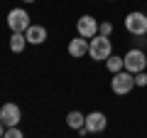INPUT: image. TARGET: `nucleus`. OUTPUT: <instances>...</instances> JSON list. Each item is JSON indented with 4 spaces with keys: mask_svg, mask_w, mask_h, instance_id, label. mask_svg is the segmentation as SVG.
Wrapping results in <instances>:
<instances>
[{
    "mask_svg": "<svg viewBox=\"0 0 147 138\" xmlns=\"http://www.w3.org/2000/svg\"><path fill=\"white\" fill-rule=\"evenodd\" d=\"M25 37L30 44H42L47 40V30H44V25H30L25 30Z\"/></svg>",
    "mask_w": 147,
    "mask_h": 138,
    "instance_id": "10",
    "label": "nucleus"
},
{
    "mask_svg": "<svg viewBox=\"0 0 147 138\" xmlns=\"http://www.w3.org/2000/svg\"><path fill=\"white\" fill-rule=\"evenodd\" d=\"M105 67H108L110 74H118V72L125 69V62H123V57H113V54H110V57L105 59Z\"/></svg>",
    "mask_w": 147,
    "mask_h": 138,
    "instance_id": "13",
    "label": "nucleus"
},
{
    "mask_svg": "<svg viewBox=\"0 0 147 138\" xmlns=\"http://www.w3.org/2000/svg\"><path fill=\"white\" fill-rule=\"evenodd\" d=\"M3 138H25V133H22L17 126H12V128H5V136Z\"/></svg>",
    "mask_w": 147,
    "mask_h": 138,
    "instance_id": "14",
    "label": "nucleus"
},
{
    "mask_svg": "<svg viewBox=\"0 0 147 138\" xmlns=\"http://www.w3.org/2000/svg\"><path fill=\"white\" fill-rule=\"evenodd\" d=\"M135 86H147V72L135 74Z\"/></svg>",
    "mask_w": 147,
    "mask_h": 138,
    "instance_id": "16",
    "label": "nucleus"
},
{
    "mask_svg": "<svg viewBox=\"0 0 147 138\" xmlns=\"http://www.w3.org/2000/svg\"><path fill=\"white\" fill-rule=\"evenodd\" d=\"M66 49H69V54H71V57L81 59L84 54H88V40L81 37V35H76V37L69 42V47H66Z\"/></svg>",
    "mask_w": 147,
    "mask_h": 138,
    "instance_id": "9",
    "label": "nucleus"
},
{
    "mask_svg": "<svg viewBox=\"0 0 147 138\" xmlns=\"http://www.w3.org/2000/svg\"><path fill=\"white\" fill-rule=\"evenodd\" d=\"M125 30L132 37H145L147 35V15L145 12H127L125 15Z\"/></svg>",
    "mask_w": 147,
    "mask_h": 138,
    "instance_id": "3",
    "label": "nucleus"
},
{
    "mask_svg": "<svg viewBox=\"0 0 147 138\" xmlns=\"http://www.w3.org/2000/svg\"><path fill=\"white\" fill-rule=\"evenodd\" d=\"M132 86H135V74H130L127 69H123V72L113 74V79H110V89H113V94H118V96L130 94Z\"/></svg>",
    "mask_w": 147,
    "mask_h": 138,
    "instance_id": "2",
    "label": "nucleus"
},
{
    "mask_svg": "<svg viewBox=\"0 0 147 138\" xmlns=\"http://www.w3.org/2000/svg\"><path fill=\"white\" fill-rule=\"evenodd\" d=\"M20 118H22V113H20V106L17 104H3V109H0V121L5 123V128L17 126Z\"/></svg>",
    "mask_w": 147,
    "mask_h": 138,
    "instance_id": "7",
    "label": "nucleus"
},
{
    "mask_svg": "<svg viewBox=\"0 0 147 138\" xmlns=\"http://www.w3.org/2000/svg\"><path fill=\"white\" fill-rule=\"evenodd\" d=\"M25 42H27V37H25V32H12V37H10V49L12 52H22L25 49Z\"/></svg>",
    "mask_w": 147,
    "mask_h": 138,
    "instance_id": "12",
    "label": "nucleus"
},
{
    "mask_svg": "<svg viewBox=\"0 0 147 138\" xmlns=\"http://www.w3.org/2000/svg\"><path fill=\"white\" fill-rule=\"evenodd\" d=\"M86 131L88 133H100V131H105V126H108V118H105V113H100V111H91V113H86Z\"/></svg>",
    "mask_w": 147,
    "mask_h": 138,
    "instance_id": "8",
    "label": "nucleus"
},
{
    "mask_svg": "<svg viewBox=\"0 0 147 138\" xmlns=\"http://www.w3.org/2000/svg\"><path fill=\"white\" fill-rule=\"evenodd\" d=\"M25 3H37V0H25Z\"/></svg>",
    "mask_w": 147,
    "mask_h": 138,
    "instance_id": "18",
    "label": "nucleus"
},
{
    "mask_svg": "<svg viewBox=\"0 0 147 138\" xmlns=\"http://www.w3.org/2000/svg\"><path fill=\"white\" fill-rule=\"evenodd\" d=\"M84 123H86V116L81 111H69V116H66V126L69 128H84Z\"/></svg>",
    "mask_w": 147,
    "mask_h": 138,
    "instance_id": "11",
    "label": "nucleus"
},
{
    "mask_svg": "<svg viewBox=\"0 0 147 138\" xmlns=\"http://www.w3.org/2000/svg\"><path fill=\"white\" fill-rule=\"evenodd\" d=\"M3 136H5V123L0 121V138H3Z\"/></svg>",
    "mask_w": 147,
    "mask_h": 138,
    "instance_id": "17",
    "label": "nucleus"
},
{
    "mask_svg": "<svg viewBox=\"0 0 147 138\" xmlns=\"http://www.w3.org/2000/svg\"><path fill=\"white\" fill-rule=\"evenodd\" d=\"M7 27L12 32H25L30 27V15H27L25 8H12L7 12Z\"/></svg>",
    "mask_w": 147,
    "mask_h": 138,
    "instance_id": "5",
    "label": "nucleus"
},
{
    "mask_svg": "<svg viewBox=\"0 0 147 138\" xmlns=\"http://www.w3.org/2000/svg\"><path fill=\"white\" fill-rule=\"evenodd\" d=\"M110 32H113V25H110V22H98V35L110 37Z\"/></svg>",
    "mask_w": 147,
    "mask_h": 138,
    "instance_id": "15",
    "label": "nucleus"
},
{
    "mask_svg": "<svg viewBox=\"0 0 147 138\" xmlns=\"http://www.w3.org/2000/svg\"><path fill=\"white\" fill-rule=\"evenodd\" d=\"M76 32H79L81 37H86V40L96 37V35H98V20H93L91 15H81L79 22H76Z\"/></svg>",
    "mask_w": 147,
    "mask_h": 138,
    "instance_id": "6",
    "label": "nucleus"
},
{
    "mask_svg": "<svg viewBox=\"0 0 147 138\" xmlns=\"http://www.w3.org/2000/svg\"><path fill=\"white\" fill-rule=\"evenodd\" d=\"M110 54H113V44H110L108 37H103V35H96V37L88 40V57L96 59V62H103V59H108Z\"/></svg>",
    "mask_w": 147,
    "mask_h": 138,
    "instance_id": "1",
    "label": "nucleus"
},
{
    "mask_svg": "<svg viewBox=\"0 0 147 138\" xmlns=\"http://www.w3.org/2000/svg\"><path fill=\"white\" fill-rule=\"evenodd\" d=\"M123 62H125V69L130 72V74H140V72H145V67H147V57H145V52L142 49H130V52L123 57Z\"/></svg>",
    "mask_w": 147,
    "mask_h": 138,
    "instance_id": "4",
    "label": "nucleus"
}]
</instances>
